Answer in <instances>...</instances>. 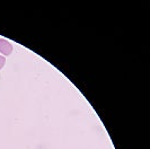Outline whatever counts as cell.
Here are the masks:
<instances>
[{
	"label": "cell",
	"instance_id": "1",
	"mask_svg": "<svg viewBox=\"0 0 150 149\" xmlns=\"http://www.w3.org/2000/svg\"><path fill=\"white\" fill-rule=\"evenodd\" d=\"M13 52V45L6 38H0V53L2 57H8Z\"/></svg>",
	"mask_w": 150,
	"mask_h": 149
},
{
	"label": "cell",
	"instance_id": "2",
	"mask_svg": "<svg viewBox=\"0 0 150 149\" xmlns=\"http://www.w3.org/2000/svg\"><path fill=\"white\" fill-rule=\"evenodd\" d=\"M5 65H6V58L2 57V55H0V70L5 67Z\"/></svg>",
	"mask_w": 150,
	"mask_h": 149
}]
</instances>
